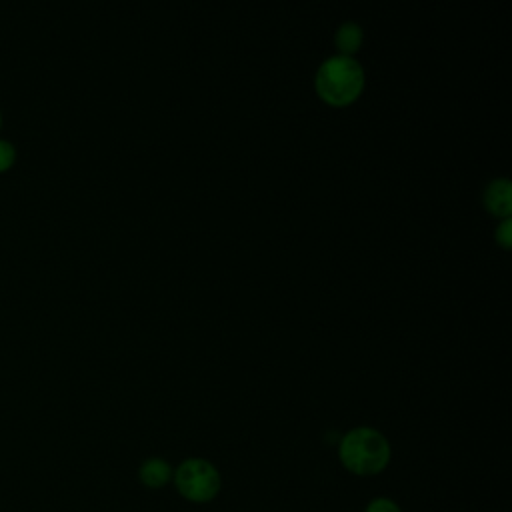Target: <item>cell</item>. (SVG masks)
Listing matches in <instances>:
<instances>
[{"instance_id":"6da1fadb","label":"cell","mask_w":512,"mask_h":512,"mask_svg":"<svg viewBox=\"0 0 512 512\" xmlns=\"http://www.w3.org/2000/svg\"><path fill=\"white\" fill-rule=\"evenodd\" d=\"M340 462L356 476H374L390 462V442L382 432L370 426H356L348 430L338 446Z\"/></svg>"},{"instance_id":"7a4b0ae2","label":"cell","mask_w":512,"mask_h":512,"mask_svg":"<svg viewBox=\"0 0 512 512\" xmlns=\"http://www.w3.org/2000/svg\"><path fill=\"white\" fill-rule=\"evenodd\" d=\"M318 94L330 104L352 102L364 86V70L354 56H328L316 70L314 78Z\"/></svg>"},{"instance_id":"3957f363","label":"cell","mask_w":512,"mask_h":512,"mask_svg":"<svg viewBox=\"0 0 512 512\" xmlns=\"http://www.w3.org/2000/svg\"><path fill=\"white\" fill-rule=\"evenodd\" d=\"M178 494L192 504H206L220 492L218 468L204 458H186L172 476Z\"/></svg>"},{"instance_id":"277c9868","label":"cell","mask_w":512,"mask_h":512,"mask_svg":"<svg viewBox=\"0 0 512 512\" xmlns=\"http://www.w3.org/2000/svg\"><path fill=\"white\" fill-rule=\"evenodd\" d=\"M510 180L508 178H494L488 182V186L484 188V204L486 208L496 214V216H504L508 218L512 212V200H510Z\"/></svg>"},{"instance_id":"5b68a950","label":"cell","mask_w":512,"mask_h":512,"mask_svg":"<svg viewBox=\"0 0 512 512\" xmlns=\"http://www.w3.org/2000/svg\"><path fill=\"white\" fill-rule=\"evenodd\" d=\"M172 476H174L172 466L160 456H152V458L144 460L138 468L140 482L150 490H158V488L166 486L172 480Z\"/></svg>"},{"instance_id":"8992f818","label":"cell","mask_w":512,"mask_h":512,"mask_svg":"<svg viewBox=\"0 0 512 512\" xmlns=\"http://www.w3.org/2000/svg\"><path fill=\"white\" fill-rule=\"evenodd\" d=\"M334 40L338 44V48L342 50V54H348L352 56V52H356L362 44V28L358 22L354 20H346L338 26L336 34H334Z\"/></svg>"},{"instance_id":"52a82bcc","label":"cell","mask_w":512,"mask_h":512,"mask_svg":"<svg viewBox=\"0 0 512 512\" xmlns=\"http://www.w3.org/2000/svg\"><path fill=\"white\" fill-rule=\"evenodd\" d=\"M364 512H402L400 506L392 500V498H386V496H378V498H372Z\"/></svg>"},{"instance_id":"ba28073f","label":"cell","mask_w":512,"mask_h":512,"mask_svg":"<svg viewBox=\"0 0 512 512\" xmlns=\"http://www.w3.org/2000/svg\"><path fill=\"white\" fill-rule=\"evenodd\" d=\"M16 158V148L10 140L0 138V170H6Z\"/></svg>"},{"instance_id":"9c48e42d","label":"cell","mask_w":512,"mask_h":512,"mask_svg":"<svg viewBox=\"0 0 512 512\" xmlns=\"http://www.w3.org/2000/svg\"><path fill=\"white\" fill-rule=\"evenodd\" d=\"M496 240L504 246V248H510V240H512V220L510 216L504 218L500 222V226L496 228Z\"/></svg>"},{"instance_id":"30bf717a","label":"cell","mask_w":512,"mask_h":512,"mask_svg":"<svg viewBox=\"0 0 512 512\" xmlns=\"http://www.w3.org/2000/svg\"><path fill=\"white\" fill-rule=\"evenodd\" d=\"M0 122H2V114H0Z\"/></svg>"}]
</instances>
